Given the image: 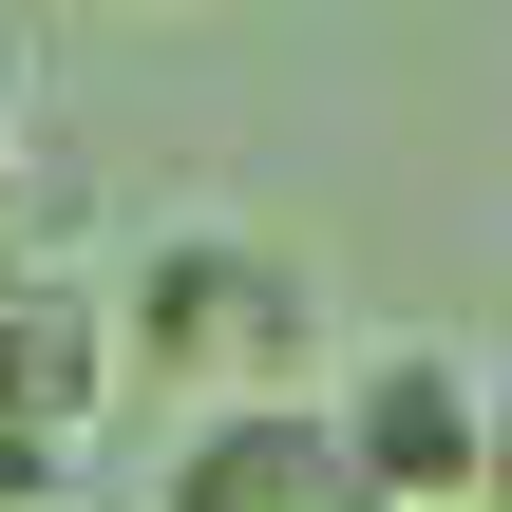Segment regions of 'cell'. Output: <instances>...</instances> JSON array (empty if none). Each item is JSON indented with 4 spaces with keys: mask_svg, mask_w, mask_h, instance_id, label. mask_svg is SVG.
Returning <instances> with one entry per match:
<instances>
[{
    "mask_svg": "<svg viewBox=\"0 0 512 512\" xmlns=\"http://www.w3.org/2000/svg\"><path fill=\"white\" fill-rule=\"evenodd\" d=\"M57 494H76L57 456H0V512H57Z\"/></svg>",
    "mask_w": 512,
    "mask_h": 512,
    "instance_id": "5",
    "label": "cell"
},
{
    "mask_svg": "<svg viewBox=\"0 0 512 512\" xmlns=\"http://www.w3.org/2000/svg\"><path fill=\"white\" fill-rule=\"evenodd\" d=\"M0 190H19V76H0Z\"/></svg>",
    "mask_w": 512,
    "mask_h": 512,
    "instance_id": "7",
    "label": "cell"
},
{
    "mask_svg": "<svg viewBox=\"0 0 512 512\" xmlns=\"http://www.w3.org/2000/svg\"><path fill=\"white\" fill-rule=\"evenodd\" d=\"M114 323H133V361H171L209 418L304 399V361H323V285H304V247H266V228H171V247L114 285Z\"/></svg>",
    "mask_w": 512,
    "mask_h": 512,
    "instance_id": "1",
    "label": "cell"
},
{
    "mask_svg": "<svg viewBox=\"0 0 512 512\" xmlns=\"http://www.w3.org/2000/svg\"><path fill=\"white\" fill-rule=\"evenodd\" d=\"M133 399V323L114 285H57V266H0V456H95V418Z\"/></svg>",
    "mask_w": 512,
    "mask_h": 512,
    "instance_id": "3",
    "label": "cell"
},
{
    "mask_svg": "<svg viewBox=\"0 0 512 512\" xmlns=\"http://www.w3.org/2000/svg\"><path fill=\"white\" fill-rule=\"evenodd\" d=\"M152 512H380V494H361V456H342L323 399H247V418H190L171 437Z\"/></svg>",
    "mask_w": 512,
    "mask_h": 512,
    "instance_id": "4",
    "label": "cell"
},
{
    "mask_svg": "<svg viewBox=\"0 0 512 512\" xmlns=\"http://www.w3.org/2000/svg\"><path fill=\"white\" fill-rule=\"evenodd\" d=\"M323 418H342V456H361V494H380V512H494V380H475L456 342L361 361Z\"/></svg>",
    "mask_w": 512,
    "mask_h": 512,
    "instance_id": "2",
    "label": "cell"
},
{
    "mask_svg": "<svg viewBox=\"0 0 512 512\" xmlns=\"http://www.w3.org/2000/svg\"><path fill=\"white\" fill-rule=\"evenodd\" d=\"M494 512H512V380H494Z\"/></svg>",
    "mask_w": 512,
    "mask_h": 512,
    "instance_id": "6",
    "label": "cell"
}]
</instances>
